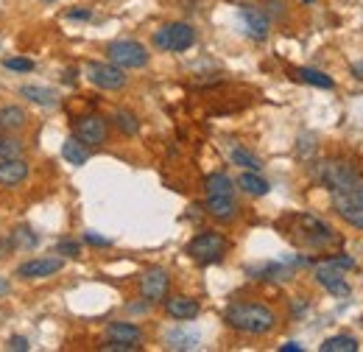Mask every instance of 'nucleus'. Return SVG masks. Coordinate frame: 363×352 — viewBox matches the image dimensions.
<instances>
[{"mask_svg":"<svg viewBox=\"0 0 363 352\" xmlns=\"http://www.w3.org/2000/svg\"><path fill=\"white\" fill-rule=\"evenodd\" d=\"M104 350H112V352H132V350H137V344H126V341H112V344H106Z\"/></svg>","mask_w":363,"mask_h":352,"instance_id":"nucleus-32","label":"nucleus"},{"mask_svg":"<svg viewBox=\"0 0 363 352\" xmlns=\"http://www.w3.org/2000/svg\"><path fill=\"white\" fill-rule=\"evenodd\" d=\"M318 176L333 196L335 213L363 232V171L344 160H327L321 163Z\"/></svg>","mask_w":363,"mask_h":352,"instance_id":"nucleus-1","label":"nucleus"},{"mask_svg":"<svg viewBox=\"0 0 363 352\" xmlns=\"http://www.w3.org/2000/svg\"><path fill=\"white\" fill-rule=\"evenodd\" d=\"M3 67L6 70H17V73H31L34 70V62L31 59H3Z\"/></svg>","mask_w":363,"mask_h":352,"instance_id":"nucleus-29","label":"nucleus"},{"mask_svg":"<svg viewBox=\"0 0 363 352\" xmlns=\"http://www.w3.org/2000/svg\"><path fill=\"white\" fill-rule=\"evenodd\" d=\"M224 252H227V241H224V235H218V232H201V235H196V238L187 243V255L204 265L218 263V260L224 258Z\"/></svg>","mask_w":363,"mask_h":352,"instance_id":"nucleus-4","label":"nucleus"},{"mask_svg":"<svg viewBox=\"0 0 363 352\" xmlns=\"http://www.w3.org/2000/svg\"><path fill=\"white\" fill-rule=\"evenodd\" d=\"M232 163L240 165V168H246V171H260V168H263L260 157H255V154L246 151V148H235V151H232Z\"/></svg>","mask_w":363,"mask_h":352,"instance_id":"nucleus-26","label":"nucleus"},{"mask_svg":"<svg viewBox=\"0 0 363 352\" xmlns=\"http://www.w3.org/2000/svg\"><path fill=\"white\" fill-rule=\"evenodd\" d=\"M9 350L26 352V350H28V341H26L23 336H14V339H9Z\"/></svg>","mask_w":363,"mask_h":352,"instance_id":"nucleus-33","label":"nucleus"},{"mask_svg":"<svg viewBox=\"0 0 363 352\" xmlns=\"http://www.w3.org/2000/svg\"><path fill=\"white\" fill-rule=\"evenodd\" d=\"M207 196H232V179L227 174L207 176Z\"/></svg>","mask_w":363,"mask_h":352,"instance_id":"nucleus-25","label":"nucleus"},{"mask_svg":"<svg viewBox=\"0 0 363 352\" xmlns=\"http://www.w3.org/2000/svg\"><path fill=\"white\" fill-rule=\"evenodd\" d=\"M84 241H87V243H92V246H112V241H109V238L95 235V232H87V235H84Z\"/></svg>","mask_w":363,"mask_h":352,"instance_id":"nucleus-31","label":"nucleus"},{"mask_svg":"<svg viewBox=\"0 0 363 352\" xmlns=\"http://www.w3.org/2000/svg\"><path fill=\"white\" fill-rule=\"evenodd\" d=\"M269 6H272L274 17H282V9H285V3H282V0H269Z\"/></svg>","mask_w":363,"mask_h":352,"instance_id":"nucleus-36","label":"nucleus"},{"mask_svg":"<svg viewBox=\"0 0 363 352\" xmlns=\"http://www.w3.org/2000/svg\"><path fill=\"white\" fill-rule=\"evenodd\" d=\"M67 17L70 20H90V11L87 9H73V11H67Z\"/></svg>","mask_w":363,"mask_h":352,"instance_id":"nucleus-35","label":"nucleus"},{"mask_svg":"<svg viewBox=\"0 0 363 352\" xmlns=\"http://www.w3.org/2000/svg\"><path fill=\"white\" fill-rule=\"evenodd\" d=\"M294 224H296V229H291V232H299V235H291V238L296 243H302V246L321 249V246H330L335 241L333 229L324 221L313 219V216H294Z\"/></svg>","mask_w":363,"mask_h":352,"instance_id":"nucleus-3","label":"nucleus"},{"mask_svg":"<svg viewBox=\"0 0 363 352\" xmlns=\"http://www.w3.org/2000/svg\"><path fill=\"white\" fill-rule=\"evenodd\" d=\"M28 115L20 106H3L0 109V132H20L26 129Z\"/></svg>","mask_w":363,"mask_h":352,"instance_id":"nucleus-16","label":"nucleus"},{"mask_svg":"<svg viewBox=\"0 0 363 352\" xmlns=\"http://www.w3.org/2000/svg\"><path fill=\"white\" fill-rule=\"evenodd\" d=\"M109 53V62L123 67V70H135V67H145L148 65V50L135 40H118V43H109L106 48Z\"/></svg>","mask_w":363,"mask_h":352,"instance_id":"nucleus-5","label":"nucleus"},{"mask_svg":"<svg viewBox=\"0 0 363 352\" xmlns=\"http://www.w3.org/2000/svg\"><path fill=\"white\" fill-rule=\"evenodd\" d=\"M9 246H11V243H9V241H6V238H0V258H3V255H6V252H9Z\"/></svg>","mask_w":363,"mask_h":352,"instance_id":"nucleus-39","label":"nucleus"},{"mask_svg":"<svg viewBox=\"0 0 363 352\" xmlns=\"http://www.w3.org/2000/svg\"><path fill=\"white\" fill-rule=\"evenodd\" d=\"M40 3H56V0H40Z\"/></svg>","mask_w":363,"mask_h":352,"instance_id":"nucleus-41","label":"nucleus"},{"mask_svg":"<svg viewBox=\"0 0 363 352\" xmlns=\"http://www.w3.org/2000/svg\"><path fill=\"white\" fill-rule=\"evenodd\" d=\"M294 76H296L299 82H305V84H313V87H321V89L335 87L330 76H324L321 70H313V67H296V70H294Z\"/></svg>","mask_w":363,"mask_h":352,"instance_id":"nucleus-21","label":"nucleus"},{"mask_svg":"<svg viewBox=\"0 0 363 352\" xmlns=\"http://www.w3.org/2000/svg\"><path fill=\"white\" fill-rule=\"evenodd\" d=\"M65 260L62 258H34L28 263H23L17 268V277L23 280H43V277H50L56 271H62Z\"/></svg>","mask_w":363,"mask_h":352,"instance_id":"nucleus-10","label":"nucleus"},{"mask_svg":"<svg viewBox=\"0 0 363 352\" xmlns=\"http://www.w3.org/2000/svg\"><path fill=\"white\" fill-rule=\"evenodd\" d=\"M26 176H28V163H26L23 157H17V160H3V163H0V185H3V187H14V185L26 182Z\"/></svg>","mask_w":363,"mask_h":352,"instance_id":"nucleus-13","label":"nucleus"},{"mask_svg":"<svg viewBox=\"0 0 363 352\" xmlns=\"http://www.w3.org/2000/svg\"><path fill=\"white\" fill-rule=\"evenodd\" d=\"M165 310H168V316L184 321V319H196L199 316V302L190 299V297H171V299H165Z\"/></svg>","mask_w":363,"mask_h":352,"instance_id":"nucleus-14","label":"nucleus"},{"mask_svg":"<svg viewBox=\"0 0 363 352\" xmlns=\"http://www.w3.org/2000/svg\"><path fill=\"white\" fill-rule=\"evenodd\" d=\"M279 350H282V352H302V344H296V341H288V344H282Z\"/></svg>","mask_w":363,"mask_h":352,"instance_id":"nucleus-37","label":"nucleus"},{"mask_svg":"<svg viewBox=\"0 0 363 352\" xmlns=\"http://www.w3.org/2000/svg\"><path fill=\"white\" fill-rule=\"evenodd\" d=\"M327 263L335 265V268H355V260H352V258H330Z\"/></svg>","mask_w":363,"mask_h":352,"instance_id":"nucleus-34","label":"nucleus"},{"mask_svg":"<svg viewBox=\"0 0 363 352\" xmlns=\"http://www.w3.org/2000/svg\"><path fill=\"white\" fill-rule=\"evenodd\" d=\"M106 336H109L112 341H126V344H137V341L143 339L140 327H137V324H129V321H112L109 330H106Z\"/></svg>","mask_w":363,"mask_h":352,"instance_id":"nucleus-17","label":"nucleus"},{"mask_svg":"<svg viewBox=\"0 0 363 352\" xmlns=\"http://www.w3.org/2000/svg\"><path fill=\"white\" fill-rule=\"evenodd\" d=\"M56 255L79 258V255H82V249H79V243H73V241H59V243H56Z\"/></svg>","mask_w":363,"mask_h":352,"instance_id":"nucleus-30","label":"nucleus"},{"mask_svg":"<svg viewBox=\"0 0 363 352\" xmlns=\"http://www.w3.org/2000/svg\"><path fill=\"white\" fill-rule=\"evenodd\" d=\"M193 43H196V31L187 23H171L154 34V45L160 50H177L179 53V50L193 48Z\"/></svg>","mask_w":363,"mask_h":352,"instance_id":"nucleus-6","label":"nucleus"},{"mask_svg":"<svg viewBox=\"0 0 363 352\" xmlns=\"http://www.w3.org/2000/svg\"><path fill=\"white\" fill-rule=\"evenodd\" d=\"M165 344H168V350H196V347H199V336L174 330V333H168Z\"/></svg>","mask_w":363,"mask_h":352,"instance_id":"nucleus-24","label":"nucleus"},{"mask_svg":"<svg viewBox=\"0 0 363 352\" xmlns=\"http://www.w3.org/2000/svg\"><path fill=\"white\" fill-rule=\"evenodd\" d=\"M87 79L101 89H123L126 87V73L118 65H106V62H90L87 65Z\"/></svg>","mask_w":363,"mask_h":352,"instance_id":"nucleus-7","label":"nucleus"},{"mask_svg":"<svg viewBox=\"0 0 363 352\" xmlns=\"http://www.w3.org/2000/svg\"><path fill=\"white\" fill-rule=\"evenodd\" d=\"M316 280H318V285H324L333 297H350V282L344 280L341 268H335V265H330V263L318 265Z\"/></svg>","mask_w":363,"mask_h":352,"instance_id":"nucleus-11","label":"nucleus"},{"mask_svg":"<svg viewBox=\"0 0 363 352\" xmlns=\"http://www.w3.org/2000/svg\"><path fill=\"white\" fill-rule=\"evenodd\" d=\"M240 14H243V23L249 26V34H252L255 40H266V37H269V14H266L263 9H257V6H243Z\"/></svg>","mask_w":363,"mask_h":352,"instance_id":"nucleus-12","label":"nucleus"},{"mask_svg":"<svg viewBox=\"0 0 363 352\" xmlns=\"http://www.w3.org/2000/svg\"><path fill=\"white\" fill-rule=\"evenodd\" d=\"M305 3H313V0H305Z\"/></svg>","mask_w":363,"mask_h":352,"instance_id":"nucleus-42","label":"nucleus"},{"mask_svg":"<svg viewBox=\"0 0 363 352\" xmlns=\"http://www.w3.org/2000/svg\"><path fill=\"white\" fill-rule=\"evenodd\" d=\"M358 339L355 336H333V339H327L318 350L321 352H358Z\"/></svg>","mask_w":363,"mask_h":352,"instance_id":"nucleus-22","label":"nucleus"},{"mask_svg":"<svg viewBox=\"0 0 363 352\" xmlns=\"http://www.w3.org/2000/svg\"><path fill=\"white\" fill-rule=\"evenodd\" d=\"M62 157H65L70 165H84L90 154H87V148H84L82 140L70 137V140H65V145H62Z\"/></svg>","mask_w":363,"mask_h":352,"instance_id":"nucleus-20","label":"nucleus"},{"mask_svg":"<svg viewBox=\"0 0 363 352\" xmlns=\"http://www.w3.org/2000/svg\"><path fill=\"white\" fill-rule=\"evenodd\" d=\"M168 285H171V277L165 268H148L143 274V282H140V291L148 302H160L168 297Z\"/></svg>","mask_w":363,"mask_h":352,"instance_id":"nucleus-9","label":"nucleus"},{"mask_svg":"<svg viewBox=\"0 0 363 352\" xmlns=\"http://www.w3.org/2000/svg\"><path fill=\"white\" fill-rule=\"evenodd\" d=\"M23 157V145L14 137H3L0 140V160H17Z\"/></svg>","mask_w":363,"mask_h":352,"instance_id":"nucleus-28","label":"nucleus"},{"mask_svg":"<svg viewBox=\"0 0 363 352\" xmlns=\"http://www.w3.org/2000/svg\"><path fill=\"white\" fill-rule=\"evenodd\" d=\"M224 319H227L229 327L249 333V336H266L277 324V313L266 305H257V302H235L227 308Z\"/></svg>","mask_w":363,"mask_h":352,"instance_id":"nucleus-2","label":"nucleus"},{"mask_svg":"<svg viewBox=\"0 0 363 352\" xmlns=\"http://www.w3.org/2000/svg\"><path fill=\"white\" fill-rule=\"evenodd\" d=\"M20 95H26L28 101H34V104H40V106H56V104H59V95H56L50 87L26 84V87H20Z\"/></svg>","mask_w":363,"mask_h":352,"instance_id":"nucleus-18","label":"nucleus"},{"mask_svg":"<svg viewBox=\"0 0 363 352\" xmlns=\"http://www.w3.org/2000/svg\"><path fill=\"white\" fill-rule=\"evenodd\" d=\"M352 73H355V76H358V79H363V62H358V65H355V67H352Z\"/></svg>","mask_w":363,"mask_h":352,"instance_id":"nucleus-40","label":"nucleus"},{"mask_svg":"<svg viewBox=\"0 0 363 352\" xmlns=\"http://www.w3.org/2000/svg\"><path fill=\"white\" fill-rule=\"evenodd\" d=\"M207 213H210L213 219L229 221V219H235L238 204H235L232 196H207Z\"/></svg>","mask_w":363,"mask_h":352,"instance_id":"nucleus-15","label":"nucleus"},{"mask_svg":"<svg viewBox=\"0 0 363 352\" xmlns=\"http://www.w3.org/2000/svg\"><path fill=\"white\" fill-rule=\"evenodd\" d=\"M9 243H11V249H34L40 243V235H34L28 226H17L9 238Z\"/></svg>","mask_w":363,"mask_h":352,"instance_id":"nucleus-23","label":"nucleus"},{"mask_svg":"<svg viewBox=\"0 0 363 352\" xmlns=\"http://www.w3.org/2000/svg\"><path fill=\"white\" fill-rule=\"evenodd\" d=\"M106 134H109V123L101 115H84L76 121V140H82L84 145L106 143Z\"/></svg>","mask_w":363,"mask_h":352,"instance_id":"nucleus-8","label":"nucleus"},{"mask_svg":"<svg viewBox=\"0 0 363 352\" xmlns=\"http://www.w3.org/2000/svg\"><path fill=\"white\" fill-rule=\"evenodd\" d=\"M238 185H240L249 196H266V193L272 190V185H269L263 176H257V171H246V174H240Z\"/></svg>","mask_w":363,"mask_h":352,"instance_id":"nucleus-19","label":"nucleus"},{"mask_svg":"<svg viewBox=\"0 0 363 352\" xmlns=\"http://www.w3.org/2000/svg\"><path fill=\"white\" fill-rule=\"evenodd\" d=\"M115 126L121 129V132L126 134V137H132V134L140 132V121H137L135 115L129 112V109H121V112H115Z\"/></svg>","mask_w":363,"mask_h":352,"instance_id":"nucleus-27","label":"nucleus"},{"mask_svg":"<svg viewBox=\"0 0 363 352\" xmlns=\"http://www.w3.org/2000/svg\"><path fill=\"white\" fill-rule=\"evenodd\" d=\"M9 291H11V282H9L6 277H0V299H3V297H6Z\"/></svg>","mask_w":363,"mask_h":352,"instance_id":"nucleus-38","label":"nucleus"}]
</instances>
